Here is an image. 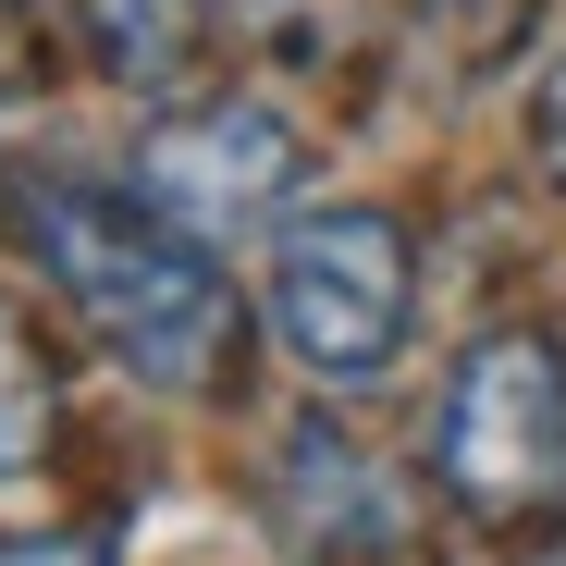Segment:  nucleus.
Returning a JSON list of instances; mask_svg holds the SVG:
<instances>
[{
    "label": "nucleus",
    "mask_w": 566,
    "mask_h": 566,
    "mask_svg": "<svg viewBox=\"0 0 566 566\" xmlns=\"http://www.w3.org/2000/svg\"><path fill=\"white\" fill-rule=\"evenodd\" d=\"M25 247L50 271V296L99 333L136 382L160 395H210L234 369V283L210 271L198 234H172L136 185H99V172H50L25 198Z\"/></svg>",
    "instance_id": "1"
},
{
    "label": "nucleus",
    "mask_w": 566,
    "mask_h": 566,
    "mask_svg": "<svg viewBox=\"0 0 566 566\" xmlns=\"http://www.w3.org/2000/svg\"><path fill=\"white\" fill-rule=\"evenodd\" d=\"M431 468L468 517H554L566 505V345L554 333H481L431 407Z\"/></svg>",
    "instance_id": "2"
},
{
    "label": "nucleus",
    "mask_w": 566,
    "mask_h": 566,
    "mask_svg": "<svg viewBox=\"0 0 566 566\" xmlns=\"http://www.w3.org/2000/svg\"><path fill=\"white\" fill-rule=\"evenodd\" d=\"M407 308H419V271H407V222L395 210H308L283 222L271 247V333L308 382L357 395L382 382L395 345H407Z\"/></svg>",
    "instance_id": "3"
},
{
    "label": "nucleus",
    "mask_w": 566,
    "mask_h": 566,
    "mask_svg": "<svg viewBox=\"0 0 566 566\" xmlns=\"http://www.w3.org/2000/svg\"><path fill=\"white\" fill-rule=\"evenodd\" d=\"M296 185H308V148L271 99H172L136 136V198L198 247H234V234L283 222Z\"/></svg>",
    "instance_id": "4"
},
{
    "label": "nucleus",
    "mask_w": 566,
    "mask_h": 566,
    "mask_svg": "<svg viewBox=\"0 0 566 566\" xmlns=\"http://www.w3.org/2000/svg\"><path fill=\"white\" fill-rule=\"evenodd\" d=\"M271 517H283V542L321 554V566H407V542H419L395 468L369 455L357 431H333V419H296L271 443Z\"/></svg>",
    "instance_id": "5"
},
{
    "label": "nucleus",
    "mask_w": 566,
    "mask_h": 566,
    "mask_svg": "<svg viewBox=\"0 0 566 566\" xmlns=\"http://www.w3.org/2000/svg\"><path fill=\"white\" fill-rule=\"evenodd\" d=\"M62 38L86 50V74L136 86V99H172L210 62V0H62Z\"/></svg>",
    "instance_id": "6"
},
{
    "label": "nucleus",
    "mask_w": 566,
    "mask_h": 566,
    "mask_svg": "<svg viewBox=\"0 0 566 566\" xmlns=\"http://www.w3.org/2000/svg\"><path fill=\"white\" fill-rule=\"evenodd\" d=\"M62 443V357L38 333V308L0 296V481H38Z\"/></svg>",
    "instance_id": "7"
},
{
    "label": "nucleus",
    "mask_w": 566,
    "mask_h": 566,
    "mask_svg": "<svg viewBox=\"0 0 566 566\" xmlns=\"http://www.w3.org/2000/svg\"><path fill=\"white\" fill-rule=\"evenodd\" d=\"M234 25H247L271 62H333L345 25H357V0H234Z\"/></svg>",
    "instance_id": "8"
},
{
    "label": "nucleus",
    "mask_w": 566,
    "mask_h": 566,
    "mask_svg": "<svg viewBox=\"0 0 566 566\" xmlns=\"http://www.w3.org/2000/svg\"><path fill=\"white\" fill-rule=\"evenodd\" d=\"M530 160H542V185H566V50H554L542 86H530Z\"/></svg>",
    "instance_id": "9"
},
{
    "label": "nucleus",
    "mask_w": 566,
    "mask_h": 566,
    "mask_svg": "<svg viewBox=\"0 0 566 566\" xmlns=\"http://www.w3.org/2000/svg\"><path fill=\"white\" fill-rule=\"evenodd\" d=\"M25 86H38V25L13 13V0H0V112H13Z\"/></svg>",
    "instance_id": "10"
},
{
    "label": "nucleus",
    "mask_w": 566,
    "mask_h": 566,
    "mask_svg": "<svg viewBox=\"0 0 566 566\" xmlns=\"http://www.w3.org/2000/svg\"><path fill=\"white\" fill-rule=\"evenodd\" d=\"M0 566H99L86 542H0Z\"/></svg>",
    "instance_id": "11"
}]
</instances>
